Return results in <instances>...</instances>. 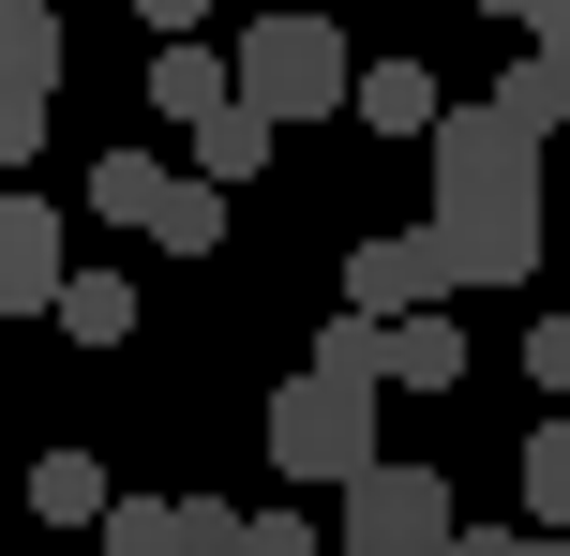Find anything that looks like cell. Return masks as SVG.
Listing matches in <instances>:
<instances>
[{"mask_svg":"<svg viewBox=\"0 0 570 556\" xmlns=\"http://www.w3.org/2000/svg\"><path fill=\"white\" fill-rule=\"evenodd\" d=\"M541 196H556V150L511 136V106H451L435 120V241H451V286H525L541 271Z\"/></svg>","mask_w":570,"mask_h":556,"instance_id":"cell-1","label":"cell"},{"mask_svg":"<svg viewBox=\"0 0 570 556\" xmlns=\"http://www.w3.org/2000/svg\"><path fill=\"white\" fill-rule=\"evenodd\" d=\"M240 106L271 120H345L361 106V46H345V16H315V0H285V16H256L240 30Z\"/></svg>","mask_w":570,"mask_h":556,"instance_id":"cell-2","label":"cell"},{"mask_svg":"<svg viewBox=\"0 0 570 556\" xmlns=\"http://www.w3.org/2000/svg\"><path fill=\"white\" fill-rule=\"evenodd\" d=\"M271 467L285 481H361V467H391V451H375V391H345V377H285L271 391Z\"/></svg>","mask_w":570,"mask_h":556,"instance_id":"cell-3","label":"cell"},{"mask_svg":"<svg viewBox=\"0 0 570 556\" xmlns=\"http://www.w3.org/2000/svg\"><path fill=\"white\" fill-rule=\"evenodd\" d=\"M451 542H465V511H451L435 467H361V481H345L331 556H451Z\"/></svg>","mask_w":570,"mask_h":556,"instance_id":"cell-4","label":"cell"},{"mask_svg":"<svg viewBox=\"0 0 570 556\" xmlns=\"http://www.w3.org/2000/svg\"><path fill=\"white\" fill-rule=\"evenodd\" d=\"M345 316H375V331L451 316V241H435V226H375V241H345Z\"/></svg>","mask_w":570,"mask_h":556,"instance_id":"cell-5","label":"cell"},{"mask_svg":"<svg viewBox=\"0 0 570 556\" xmlns=\"http://www.w3.org/2000/svg\"><path fill=\"white\" fill-rule=\"evenodd\" d=\"M76 301V256H60L46 196H0V316H60Z\"/></svg>","mask_w":570,"mask_h":556,"instance_id":"cell-6","label":"cell"},{"mask_svg":"<svg viewBox=\"0 0 570 556\" xmlns=\"http://www.w3.org/2000/svg\"><path fill=\"white\" fill-rule=\"evenodd\" d=\"M495 106H511V136L570 150V16H556V30H525V60L495 76Z\"/></svg>","mask_w":570,"mask_h":556,"instance_id":"cell-7","label":"cell"},{"mask_svg":"<svg viewBox=\"0 0 570 556\" xmlns=\"http://www.w3.org/2000/svg\"><path fill=\"white\" fill-rule=\"evenodd\" d=\"M150 106H166V120H196V136H210V120L240 106V46H150Z\"/></svg>","mask_w":570,"mask_h":556,"instance_id":"cell-8","label":"cell"},{"mask_svg":"<svg viewBox=\"0 0 570 556\" xmlns=\"http://www.w3.org/2000/svg\"><path fill=\"white\" fill-rule=\"evenodd\" d=\"M150 241H166V256H226V181L166 166V181H150Z\"/></svg>","mask_w":570,"mask_h":556,"instance_id":"cell-9","label":"cell"},{"mask_svg":"<svg viewBox=\"0 0 570 556\" xmlns=\"http://www.w3.org/2000/svg\"><path fill=\"white\" fill-rule=\"evenodd\" d=\"M345 120H375V136H421V150H435V120H451V106H435L421 60H361V106H345Z\"/></svg>","mask_w":570,"mask_h":556,"instance_id":"cell-10","label":"cell"},{"mask_svg":"<svg viewBox=\"0 0 570 556\" xmlns=\"http://www.w3.org/2000/svg\"><path fill=\"white\" fill-rule=\"evenodd\" d=\"M30 511H46V527H106V467H90V451H46V467H30Z\"/></svg>","mask_w":570,"mask_h":556,"instance_id":"cell-11","label":"cell"},{"mask_svg":"<svg viewBox=\"0 0 570 556\" xmlns=\"http://www.w3.org/2000/svg\"><path fill=\"white\" fill-rule=\"evenodd\" d=\"M391 377H405V391H451V377H465V316H405V331H391Z\"/></svg>","mask_w":570,"mask_h":556,"instance_id":"cell-12","label":"cell"},{"mask_svg":"<svg viewBox=\"0 0 570 556\" xmlns=\"http://www.w3.org/2000/svg\"><path fill=\"white\" fill-rule=\"evenodd\" d=\"M60 331H76V347H136V286H120V271H76Z\"/></svg>","mask_w":570,"mask_h":556,"instance_id":"cell-13","label":"cell"},{"mask_svg":"<svg viewBox=\"0 0 570 556\" xmlns=\"http://www.w3.org/2000/svg\"><path fill=\"white\" fill-rule=\"evenodd\" d=\"M46 106H60V76L0 60V166H30V150H46Z\"/></svg>","mask_w":570,"mask_h":556,"instance_id":"cell-14","label":"cell"},{"mask_svg":"<svg viewBox=\"0 0 570 556\" xmlns=\"http://www.w3.org/2000/svg\"><path fill=\"white\" fill-rule=\"evenodd\" d=\"M315 377H345V391H391V331H375V316H331V331H315Z\"/></svg>","mask_w":570,"mask_h":556,"instance_id":"cell-15","label":"cell"},{"mask_svg":"<svg viewBox=\"0 0 570 556\" xmlns=\"http://www.w3.org/2000/svg\"><path fill=\"white\" fill-rule=\"evenodd\" d=\"M256 166H271V120H256V106H226V120L196 136V181H256Z\"/></svg>","mask_w":570,"mask_h":556,"instance_id":"cell-16","label":"cell"},{"mask_svg":"<svg viewBox=\"0 0 570 556\" xmlns=\"http://www.w3.org/2000/svg\"><path fill=\"white\" fill-rule=\"evenodd\" d=\"M525 511L570 542V421H541V437H525Z\"/></svg>","mask_w":570,"mask_h":556,"instance_id":"cell-17","label":"cell"},{"mask_svg":"<svg viewBox=\"0 0 570 556\" xmlns=\"http://www.w3.org/2000/svg\"><path fill=\"white\" fill-rule=\"evenodd\" d=\"M256 542V511H226V497H180V527H166V556H240Z\"/></svg>","mask_w":570,"mask_h":556,"instance_id":"cell-18","label":"cell"},{"mask_svg":"<svg viewBox=\"0 0 570 556\" xmlns=\"http://www.w3.org/2000/svg\"><path fill=\"white\" fill-rule=\"evenodd\" d=\"M166 527H180V497H120L106 511V556H166Z\"/></svg>","mask_w":570,"mask_h":556,"instance_id":"cell-19","label":"cell"},{"mask_svg":"<svg viewBox=\"0 0 570 556\" xmlns=\"http://www.w3.org/2000/svg\"><path fill=\"white\" fill-rule=\"evenodd\" d=\"M240 556H331V527H301V511H256V542Z\"/></svg>","mask_w":570,"mask_h":556,"instance_id":"cell-20","label":"cell"},{"mask_svg":"<svg viewBox=\"0 0 570 556\" xmlns=\"http://www.w3.org/2000/svg\"><path fill=\"white\" fill-rule=\"evenodd\" d=\"M525 377H541V391H570V316H541V331H525Z\"/></svg>","mask_w":570,"mask_h":556,"instance_id":"cell-21","label":"cell"},{"mask_svg":"<svg viewBox=\"0 0 570 556\" xmlns=\"http://www.w3.org/2000/svg\"><path fill=\"white\" fill-rule=\"evenodd\" d=\"M196 16H210V0H136V30H150V46H196Z\"/></svg>","mask_w":570,"mask_h":556,"instance_id":"cell-22","label":"cell"},{"mask_svg":"<svg viewBox=\"0 0 570 556\" xmlns=\"http://www.w3.org/2000/svg\"><path fill=\"white\" fill-rule=\"evenodd\" d=\"M451 556H541V527H525V542H511V527H465Z\"/></svg>","mask_w":570,"mask_h":556,"instance_id":"cell-23","label":"cell"},{"mask_svg":"<svg viewBox=\"0 0 570 556\" xmlns=\"http://www.w3.org/2000/svg\"><path fill=\"white\" fill-rule=\"evenodd\" d=\"M481 16H511V30H556V16H570V0H481Z\"/></svg>","mask_w":570,"mask_h":556,"instance_id":"cell-24","label":"cell"},{"mask_svg":"<svg viewBox=\"0 0 570 556\" xmlns=\"http://www.w3.org/2000/svg\"><path fill=\"white\" fill-rule=\"evenodd\" d=\"M541 556H570V542H556V527H541Z\"/></svg>","mask_w":570,"mask_h":556,"instance_id":"cell-25","label":"cell"},{"mask_svg":"<svg viewBox=\"0 0 570 556\" xmlns=\"http://www.w3.org/2000/svg\"><path fill=\"white\" fill-rule=\"evenodd\" d=\"M315 16H345V0H315Z\"/></svg>","mask_w":570,"mask_h":556,"instance_id":"cell-26","label":"cell"},{"mask_svg":"<svg viewBox=\"0 0 570 556\" xmlns=\"http://www.w3.org/2000/svg\"><path fill=\"white\" fill-rule=\"evenodd\" d=\"M556 166H570V150H556Z\"/></svg>","mask_w":570,"mask_h":556,"instance_id":"cell-27","label":"cell"}]
</instances>
